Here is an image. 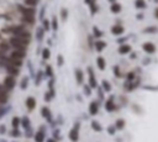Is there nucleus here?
<instances>
[{
	"label": "nucleus",
	"instance_id": "393cba45",
	"mask_svg": "<svg viewBox=\"0 0 158 142\" xmlns=\"http://www.w3.org/2000/svg\"><path fill=\"white\" fill-rule=\"evenodd\" d=\"M42 25H43V30L45 31H48L49 30V22H48V20H42Z\"/></svg>",
	"mask_w": 158,
	"mask_h": 142
},
{
	"label": "nucleus",
	"instance_id": "b1692460",
	"mask_svg": "<svg viewBox=\"0 0 158 142\" xmlns=\"http://www.w3.org/2000/svg\"><path fill=\"white\" fill-rule=\"evenodd\" d=\"M22 126L25 128H29L30 127V120H29V117H24L22 119Z\"/></svg>",
	"mask_w": 158,
	"mask_h": 142
},
{
	"label": "nucleus",
	"instance_id": "c03bdc74",
	"mask_svg": "<svg viewBox=\"0 0 158 142\" xmlns=\"http://www.w3.org/2000/svg\"><path fill=\"white\" fill-rule=\"evenodd\" d=\"M43 14H45V8L41 9V14H40V19L41 20H43Z\"/></svg>",
	"mask_w": 158,
	"mask_h": 142
},
{
	"label": "nucleus",
	"instance_id": "a18cd8bd",
	"mask_svg": "<svg viewBox=\"0 0 158 142\" xmlns=\"http://www.w3.org/2000/svg\"><path fill=\"white\" fill-rule=\"evenodd\" d=\"M154 16H156V17L158 19V8H157V9L154 10Z\"/></svg>",
	"mask_w": 158,
	"mask_h": 142
},
{
	"label": "nucleus",
	"instance_id": "20e7f679",
	"mask_svg": "<svg viewBox=\"0 0 158 142\" xmlns=\"http://www.w3.org/2000/svg\"><path fill=\"white\" fill-rule=\"evenodd\" d=\"M25 54H26V52H25V51H17V49H15V51L11 53V57H10V58H13V59H17V61H21V59L25 57Z\"/></svg>",
	"mask_w": 158,
	"mask_h": 142
},
{
	"label": "nucleus",
	"instance_id": "49530a36",
	"mask_svg": "<svg viewBox=\"0 0 158 142\" xmlns=\"http://www.w3.org/2000/svg\"><path fill=\"white\" fill-rule=\"evenodd\" d=\"M136 56H137V54H136V52H133V53H131V56H130V57H131V58H136Z\"/></svg>",
	"mask_w": 158,
	"mask_h": 142
},
{
	"label": "nucleus",
	"instance_id": "bb28decb",
	"mask_svg": "<svg viewBox=\"0 0 158 142\" xmlns=\"http://www.w3.org/2000/svg\"><path fill=\"white\" fill-rule=\"evenodd\" d=\"M27 83H29V78H24L21 80V88L22 89H26L27 88Z\"/></svg>",
	"mask_w": 158,
	"mask_h": 142
},
{
	"label": "nucleus",
	"instance_id": "4468645a",
	"mask_svg": "<svg viewBox=\"0 0 158 142\" xmlns=\"http://www.w3.org/2000/svg\"><path fill=\"white\" fill-rule=\"evenodd\" d=\"M98 108H99V106H98V104H96V103H94V101H93V103H90L89 112H90L92 115H95V114L98 112Z\"/></svg>",
	"mask_w": 158,
	"mask_h": 142
},
{
	"label": "nucleus",
	"instance_id": "c85d7f7f",
	"mask_svg": "<svg viewBox=\"0 0 158 142\" xmlns=\"http://www.w3.org/2000/svg\"><path fill=\"white\" fill-rule=\"evenodd\" d=\"M20 125V120H19V117H14L13 119V126H14V128H17V126Z\"/></svg>",
	"mask_w": 158,
	"mask_h": 142
},
{
	"label": "nucleus",
	"instance_id": "8fccbe9b",
	"mask_svg": "<svg viewBox=\"0 0 158 142\" xmlns=\"http://www.w3.org/2000/svg\"><path fill=\"white\" fill-rule=\"evenodd\" d=\"M110 1H111V3H112V4H114V3H115V0H110Z\"/></svg>",
	"mask_w": 158,
	"mask_h": 142
},
{
	"label": "nucleus",
	"instance_id": "f257e3e1",
	"mask_svg": "<svg viewBox=\"0 0 158 142\" xmlns=\"http://www.w3.org/2000/svg\"><path fill=\"white\" fill-rule=\"evenodd\" d=\"M10 45L13 47H15V49H17V51H25L26 52V46L29 45V42L24 41V40H21L19 37H13L10 40Z\"/></svg>",
	"mask_w": 158,
	"mask_h": 142
},
{
	"label": "nucleus",
	"instance_id": "6e6552de",
	"mask_svg": "<svg viewBox=\"0 0 158 142\" xmlns=\"http://www.w3.org/2000/svg\"><path fill=\"white\" fill-rule=\"evenodd\" d=\"M5 85H6V88H9V89H11L14 85H15V79H14V77H6L5 78Z\"/></svg>",
	"mask_w": 158,
	"mask_h": 142
},
{
	"label": "nucleus",
	"instance_id": "f3484780",
	"mask_svg": "<svg viewBox=\"0 0 158 142\" xmlns=\"http://www.w3.org/2000/svg\"><path fill=\"white\" fill-rule=\"evenodd\" d=\"M35 141H36V142H43V141H45V133H43L42 131L37 132V133L35 135Z\"/></svg>",
	"mask_w": 158,
	"mask_h": 142
},
{
	"label": "nucleus",
	"instance_id": "412c9836",
	"mask_svg": "<svg viewBox=\"0 0 158 142\" xmlns=\"http://www.w3.org/2000/svg\"><path fill=\"white\" fill-rule=\"evenodd\" d=\"M43 32H45V30L43 29H37V33H36V37H37V40L38 41H41L42 38H43Z\"/></svg>",
	"mask_w": 158,
	"mask_h": 142
},
{
	"label": "nucleus",
	"instance_id": "5701e85b",
	"mask_svg": "<svg viewBox=\"0 0 158 142\" xmlns=\"http://www.w3.org/2000/svg\"><path fill=\"white\" fill-rule=\"evenodd\" d=\"M92 128L95 130V131H101V126H100L99 122H96V121H93V122H92Z\"/></svg>",
	"mask_w": 158,
	"mask_h": 142
},
{
	"label": "nucleus",
	"instance_id": "9b49d317",
	"mask_svg": "<svg viewBox=\"0 0 158 142\" xmlns=\"http://www.w3.org/2000/svg\"><path fill=\"white\" fill-rule=\"evenodd\" d=\"M105 47H106V42H104V41H98V42H95V48H96L98 52H101Z\"/></svg>",
	"mask_w": 158,
	"mask_h": 142
},
{
	"label": "nucleus",
	"instance_id": "79ce46f5",
	"mask_svg": "<svg viewBox=\"0 0 158 142\" xmlns=\"http://www.w3.org/2000/svg\"><path fill=\"white\" fill-rule=\"evenodd\" d=\"M5 132H6V127L4 125H1L0 126V133H5Z\"/></svg>",
	"mask_w": 158,
	"mask_h": 142
},
{
	"label": "nucleus",
	"instance_id": "a211bd4d",
	"mask_svg": "<svg viewBox=\"0 0 158 142\" xmlns=\"http://www.w3.org/2000/svg\"><path fill=\"white\" fill-rule=\"evenodd\" d=\"M42 115H43V117H46L48 121H51V112H49L48 108H42Z\"/></svg>",
	"mask_w": 158,
	"mask_h": 142
},
{
	"label": "nucleus",
	"instance_id": "4c0bfd02",
	"mask_svg": "<svg viewBox=\"0 0 158 142\" xmlns=\"http://www.w3.org/2000/svg\"><path fill=\"white\" fill-rule=\"evenodd\" d=\"M157 27H149V29H146L144 32H157Z\"/></svg>",
	"mask_w": 158,
	"mask_h": 142
},
{
	"label": "nucleus",
	"instance_id": "09e8293b",
	"mask_svg": "<svg viewBox=\"0 0 158 142\" xmlns=\"http://www.w3.org/2000/svg\"><path fill=\"white\" fill-rule=\"evenodd\" d=\"M47 142H56V141H53V140H48Z\"/></svg>",
	"mask_w": 158,
	"mask_h": 142
},
{
	"label": "nucleus",
	"instance_id": "a878e982",
	"mask_svg": "<svg viewBox=\"0 0 158 142\" xmlns=\"http://www.w3.org/2000/svg\"><path fill=\"white\" fill-rule=\"evenodd\" d=\"M96 11H98V8H96L95 3H92V4H90V13H92V15L95 14Z\"/></svg>",
	"mask_w": 158,
	"mask_h": 142
},
{
	"label": "nucleus",
	"instance_id": "58836bf2",
	"mask_svg": "<svg viewBox=\"0 0 158 142\" xmlns=\"http://www.w3.org/2000/svg\"><path fill=\"white\" fill-rule=\"evenodd\" d=\"M11 136H14V137H19V136H20V132L17 131V128H15V130L11 132Z\"/></svg>",
	"mask_w": 158,
	"mask_h": 142
},
{
	"label": "nucleus",
	"instance_id": "ddd939ff",
	"mask_svg": "<svg viewBox=\"0 0 158 142\" xmlns=\"http://www.w3.org/2000/svg\"><path fill=\"white\" fill-rule=\"evenodd\" d=\"M96 64H98L99 69H101V70H103V69H105V67H106V65H105V64H106V63H105V59H104L103 57H98V59H96Z\"/></svg>",
	"mask_w": 158,
	"mask_h": 142
},
{
	"label": "nucleus",
	"instance_id": "2f4dec72",
	"mask_svg": "<svg viewBox=\"0 0 158 142\" xmlns=\"http://www.w3.org/2000/svg\"><path fill=\"white\" fill-rule=\"evenodd\" d=\"M93 32H94V35H95V37H101L103 36V33H101V31H99L96 27H93Z\"/></svg>",
	"mask_w": 158,
	"mask_h": 142
},
{
	"label": "nucleus",
	"instance_id": "7ed1b4c3",
	"mask_svg": "<svg viewBox=\"0 0 158 142\" xmlns=\"http://www.w3.org/2000/svg\"><path fill=\"white\" fill-rule=\"evenodd\" d=\"M19 10L24 14V16H33L35 15L33 8H24L22 5H19Z\"/></svg>",
	"mask_w": 158,
	"mask_h": 142
},
{
	"label": "nucleus",
	"instance_id": "3c124183",
	"mask_svg": "<svg viewBox=\"0 0 158 142\" xmlns=\"http://www.w3.org/2000/svg\"><path fill=\"white\" fill-rule=\"evenodd\" d=\"M0 142H6V141H3V140H1V141H0Z\"/></svg>",
	"mask_w": 158,
	"mask_h": 142
},
{
	"label": "nucleus",
	"instance_id": "f03ea898",
	"mask_svg": "<svg viewBox=\"0 0 158 142\" xmlns=\"http://www.w3.org/2000/svg\"><path fill=\"white\" fill-rule=\"evenodd\" d=\"M142 49H143L146 53H148V54H152V53L156 52V47H154V45H153L152 42H146V43H143Z\"/></svg>",
	"mask_w": 158,
	"mask_h": 142
},
{
	"label": "nucleus",
	"instance_id": "c756f323",
	"mask_svg": "<svg viewBox=\"0 0 158 142\" xmlns=\"http://www.w3.org/2000/svg\"><path fill=\"white\" fill-rule=\"evenodd\" d=\"M124 126H125V121H124V120L120 119V120L116 121V127H117V128H122Z\"/></svg>",
	"mask_w": 158,
	"mask_h": 142
},
{
	"label": "nucleus",
	"instance_id": "a19ab883",
	"mask_svg": "<svg viewBox=\"0 0 158 142\" xmlns=\"http://www.w3.org/2000/svg\"><path fill=\"white\" fill-rule=\"evenodd\" d=\"M84 92H85V94H87L88 96L90 95V89L88 88V85H84Z\"/></svg>",
	"mask_w": 158,
	"mask_h": 142
},
{
	"label": "nucleus",
	"instance_id": "7c9ffc66",
	"mask_svg": "<svg viewBox=\"0 0 158 142\" xmlns=\"http://www.w3.org/2000/svg\"><path fill=\"white\" fill-rule=\"evenodd\" d=\"M52 29H53L54 31L58 29V21H57L56 17H53V20H52Z\"/></svg>",
	"mask_w": 158,
	"mask_h": 142
},
{
	"label": "nucleus",
	"instance_id": "473e14b6",
	"mask_svg": "<svg viewBox=\"0 0 158 142\" xmlns=\"http://www.w3.org/2000/svg\"><path fill=\"white\" fill-rule=\"evenodd\" d=\"M9 48H10V46H9V43H6V42H4V43H1V49L3 51H9Z\"/></svg>",
	"mask_w": 158,
	"mask_h": 142
},
{
	"label": "nucleus",
	"instance_id": "e433bc0d",
	"mask_svg": "<svg viewBox=\"0 0 158 142\" xmlns=\"http://www.w3.org/2000/svg\"><path fill=\"white\" fill-rule=\"evenodd\" d=\"M46 73H47V76H48V77H52V76H53V74H52V69H51V67H49V65L46 68Z\"/></svg>",
	"mask_w": 158,
	"mask_h": 142
},
{
	"label": "nucleus",
	"instance_id": "2eb2a0df",
	"mask_svg": "<svg viewBox=\"0 0 158 142\" xmlns=\"http://www.w3.org/2000/svg\"><path fill=\"white\" fill-rule=\"evenodd\" d=\"M110 10H111L114 14H117V13H120V11H121V5H120V4H117V3H114V4H111Z\"/></svg>",
	"mask_w": 158,
	"mask_h": 142
},
{
	"label": "nucleus",
	"instance_id": "4be33fe9",
	"mask_svg": "<svg viewBox=\"0 0 158 142\" xmlns=\"http://www.w3.org/2000/svg\"><path fill=\"white\" fill-rule=\"evenodd\" d=\"M49 49L48 48H43V51H42V58L43 59H48L49 58Z\"/></svg>",
	"mask_w": 158,
	"mask_h": 142
},
{
	"label": "nucleus",
	"instance_id": "dca6fc26",
	"mask_svg": "<svg viewBox=\"0 0 158 142\" xmlns=\"http://www.w3.org/2000/svg\"><path fill=\"white\" fill-rule=\"evenodd\" d=\"M146 1L144 0H135V6L137 8V9H144L146 8Z\"/></svg>",
	"mask_w": 158,
	"mask_h": 142
},
{
	"label": "nucleus",
	"instance_id": "37998d69",
	"mask_svg": "<svg viewBox=\"0 0 158 142\" xmlns=\"http://www.w3.org/2000/svg\"><path fill=\"white\" fill-rule=\"evenodd\" d=\"M127 78H128V80L135 79V73H132V72H131V73H128V77H127Z\"/></svg>",
	"mask_w": 158,
	"mask_h": 142
},
{
	"label": "nucleus",
	"instance_id": "0eeeda50",
	"mask_svg": "<svg viewBox=\"0 0 158 142\" xmlns=\"http://www.w3.org/2000/svg\"><path fill=\"white\" fill-rule=\"evenodd\" d=\"M78 127H79V124H77L75 128L70 130V133H69V137L72 141H77L78 140Z\"/></svg>",
	"mask_w": 158,
	"mask_h": 142
},
{
	"label": "nucleus",
	"instance_id": "ea45409f",
	"mask_svg": "<svg viewBox=\"0 0 158 142\" xmlns=\"http://www.w3.org/2000/svg\"><path fill=\"white\" fill-rule=\"evenodd\" d=\"M108 131H109L110 135H114V133H115V127H114V126H110V127L108 128Z\"/></svg>",
	"mask_w": 158,
	"mask_h": 142
},
{
	"label": "nucleus",
	"instance_id": "9d476101",
	"mask_svg": "<svg viewBox=\"0 0 158 142\" xmlns=\"http://www.w3.org/2000/svg\"><path fill=\"white\" fill-rule=\"evenodd\" d=\"M130 49H131V47H130L128 45H121V46L119 47V53H120V54H126V53L130 52Z\"/></svg>",
	"mask_w": 158,
	"mask_h": 142
},
{
	"label": "nucleus",
	"instance_id": "f8f14e48",
	"mask_svg": "<svg viewBox=\"0 0 158 142\" xmlns=\"http://www.w3.org/2000/svg\"><path fill=\"white\" fill-rule=\"evenodd\" d=\"M75 78H77V82L79 84H82L83 83V72L80 69H77L75 70Z\"/></svg>",
	"mask_w": 158,
	"mask_h": 142
},
{
	"label": "nucleus",
	"instance_id": "6ab92c4d",
	"mask_svg": "<svg viewBox=\"0 0 158 142\" xmlns=\"http://www.w3.org/2000/svg\"><path fill=\"white\" fill-rule=\"evenodd\" d=\"M25 4L29 6V8H33L38 4V0H25Z\"/></svg>",
	"mask_w": 158,
	"mask_h": 142
},
{
	"label": "nucleus",
	"instance_id": "de8ad7c7",
	"mask_svg": "<svg viewBox=\"0 0 158 142\" xmlns=\"http://www.w3.org/2000/svg\"><path fill=\"white\" fill-rule=\"evenodd\" d=\"M142 17H143V15H142V14H138V15H137V19H140V20H141Z\"/></svg>",
	"mask_w": 158,
	"mask_h": 142
},
{
	"label": "nucleus",
	"instance_id": "cd10ccee",
	"mask_svg": "<svg viewBox=\"0 0 158 142\" xmlns=\"http://www.w3.org/2000/svg\"><path fill=\"white\" fill-rule=\"evenodd\" d=\"M103 88H104L106 92H110V89H111V87H110L109 82H106V80H104V82H103Z\"/></svg>",
	"mask_w": 158,
	"mask_h": 142
},
{
	"label": "nucleus",
	"instance_id": "c9c22d12",
	"mask_svg": "<svg viewBox=\"0 0 158 142\" xmlns=\"http://www.w3.org/2000/svg\"><path fill=\"white\" fill-rule=\"evenodd\" d=\"M41 77H42V72H38L37 76H36V84H40L41 82Z\"/></svg>",
	"mask_w": 158,
	"mask_h": 142
},
{
	"label": "nucleus",
	"instance_id": "f704fd0d",
	"mask_svg": "<svg viewBox=\"0 0 158 142\" xmlns=\"http://www.w3.org/2000/svg\"><path fill=\"white\" fill-rule=\"evenodd\" d=\"M57 62H58V65H59V67H62V65H63L64 61H63V57H62L61 54L58 56V58H57Z\"/></svg>",
	"mask_w": 158,
	"mask_h": 142
},
{
	"label": "nucleus",
	"instance_id": "72a5a7b5",
	"mask_svg": "<svg viewBox=\"0 0 158 142\" xmlns=\"http://www.w3.org/2000/svg\"><path fill=\"white\" fill-rule=\"evenodd\" d=\"M61 14H62V19L65 20V19H67V15H68V11H67L65 9H62V10H61Z\"/></svg>",
	"mask_w": 158,
	"mask_h": 142
},
{
	"label": "nucleus",
	"instance_id": "423d86ee",
	"mask_svg": "<svg viewBox=\"0 0 158 142\" xmlns=\"http://www.w3.org/2000/svg\"><path fill=\"white\" fill-rule=\"evenodd\" d=\"M111 32H112L114 35H116V36H120V35L124 32V27L120 26V25H115V26L111 27Z\"/></svg>",
	"mask_w": 158,
	"mask_h": 142
},
{
	"label": "nucleus",
	"instance_id": "39448f33",
	"mask_svg": "<svg viewBox=\"0 0 158 142\" xmlns=\"http://www.w3.org/2000/svg\"><path fill=\"white\" fill-rule=\"evenodd\" d=\"M88 72H89V83H90V87H92V88H95L98 84H96V80H95V78H94L93 69H92V68H88Z\"/></svg>",
	"mask_w": 158,
	"mask_h": 142
},
{
	"label": "nucleus",
	"instance_id": "aec40b11",
	"mask_svg": "<svg viewBox=\"0 0 158 142\" xmlns=\"http://www.w3.org/2000/svg\"><path fill=\"white\" fill-rule=\"evenodd\" d=\"M105 108H106L108 111H114V110H115V106H114V103H112V98L106 103V106H105Z\"/></svg>",
	"mask_w": 158,
	"mask_h": 142
},
{
	"label": "nucleus",
	"instance_id": "1a4fd4ad",
	"mask_svg": "<svg viewBox=\"0 0 158 142\" xmlns=\"http://www.w3.org/2000/svg\"><path fill=\"white\" fill-rule=\"evenodd\" d=\"M26 105H27V108H29L30 110L35 109V106H36V100H35V98H32V96L27 98V99H26Z\"/></svg>",
	"mask_w": 158,
	"mask_h": 142
}]
</instances>
